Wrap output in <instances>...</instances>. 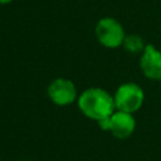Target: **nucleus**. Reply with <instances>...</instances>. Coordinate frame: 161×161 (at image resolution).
<instances>
[{
    "instance_id": "nucleus-2",
    "label": "nucleus",
    "mask_w": 161,
    "mask_h": 161,
    "mask_svg": "<svg viewBox=\"0 0 161 161\" xmlns=\"http://www.w3.org/2000/svg\"><path fill=\"white\" fill-rule=\"evenodd\" d=\"M113 98L117 111L133 114L142 107L145 101V92L138 84L133 82H126L116 89Z\"/></svg>"
},
{
    "instance_id": "nucleus-1",
    "label": "nucleus",
    "mask_w": 161,
    "mask_h": 161,
    "mask_svg": "<svg viewBox=\"0 0 161 161\" xmlns=\"http://www.w3.org/2000/svg\"><path fill=\"white\" fill-rule=\"evenodd\" d=\"M77 103L78 108L86 117L97 122L108 118L116 111L113 96H111L106 89L98 87L83 91L78 97Z\"/></svg>"
},
{
    "instance_id": "nucleus-5",
    "label": "nucleus",
    "mask_w": 161,
    "mask_h": 161,
    "mask_svg": "<svg viewBox=\"0 0 161 161\" xmlns=\"http://www.w3.org/2000/svg\"><path fill=\"white\" fill-rule=\"evenodd\" d=\"M48 97L57 106H68L77 99V88L70 79L57 78L48 87Z\"/></svg>"
},
{
    "instance_id": "nucleus-8",
    "label": "nucleus",
    "mask_w": 161,
    "mask_h": 161,
    "mask_svg": "<svg viewBox=\"0 0 161 161\" xmlns=\"http://www.w3.org/2000/svg\"><path fill=\"white\" fill-rule=\"evenodd\" d=\"M13 0H0V5H5V4H9L11 3Z\"/></svg>"
},
{
    "instance_id": "nucleus-4",
    "label": "nucleus",
    "mask_w": 161,
    "mask_h": 161,
    "mask_svg": "<svg viewBox=\"0 0 161 161\" xmlns=\"http://www.w3.org/2000/svg\"><path fill=\"white\" fill-rule=\"evenodd\" d=\"M103 131H109L116 138H128L136 130V121L132 113L114 111L108 118L98 122Z\"/></svg>"
},
{
    "instance_id": "nucleus-6",
    "label": "nucleus",
    "mask_w": 161,
    "mask_h": 161,
    "mask_svg": "<svg viewBox=\"0 0 161 161\" xmlns=\"http://www.w3.org/2000/svg\"><path fill=\"white\" fill-rule=\"evenodd\" d=\"M142 74L151 80H161V50L152 44H146L140 58Z\"/></svg>"
},
{
    "instance_id": "nucleus-7",
    "label": "nucleus",
    "mask_w": 161,
    "mask_h": 161,
    "mask_svg": "<svg viewBox=\"0 0 161 161\" xmlns=\"http://www.w3.org/2000/svg\"><path fill=\"white\" fill-rule=\"evenodd\" d=\"M122 47L131 54H141L146 47L143 39L137 34H128L126 35Z\"/></svg>"
},
{
    "instance_id": "nucleus-3",
    "label": "nucleus",
    "mask_w": 161,
    "mask_h": 161,
    "mask_svg": "<svg viewBox=\"0 0 161 161\" xmlns=\"http://www.w3.org/2000/svg\"><path fill=\"white\" fill-rule=\"evenodd\" d=\"M96 38L106 48H118L123 44L126 33L118 20L111 16H104L96 24Z\"/></svg>"
}]
</instances>
